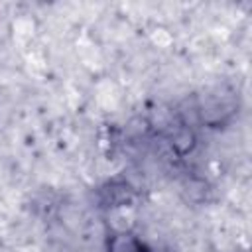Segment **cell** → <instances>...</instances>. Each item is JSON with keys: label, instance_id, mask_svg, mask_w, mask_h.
<instances>
[{"label": "cell", "instance_id": "cell-1", "mask_svg": "<svg viewBox=\"0 0 252 252\" xmlns=\"http://www.w3.org/2000/svg\"><path fill=\"white\" fill-rule=\"evenodd\" d=\"M108 252H148V248L136 236L122 232V234H114L108 240Z\"/></svg>", "mask_w": 252, "mask_h": 252}, {"label": "cell", "instance_id": "cell-2", "mask_svg": "<svg viewBox=\"0 0 252 252\" xmlns=\"http://www.w3.org/2000/svg\"><path fill=\"white\" fill-rule=\"evenodd\" d=\"M171 148L181 156L189 154L195 148V134L189 128H179L171 138Z\"/></svg>", "mask_w": 252, "mask_h": 252}]
</instances>
